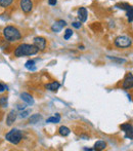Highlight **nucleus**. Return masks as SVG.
I'll list each match as a JSON object with an SVG mask.
<instances>
[{"mask_svg":"<svg viewBox=\"0 0 133 151\" xmlns=\"http://www.w3.org/2000/svg\"><path fill=\"white\" fill-rule=\"evenodd\" d=\"M38 52H39V50L34 44L23 43L20 44L14 50V56L16 58H21V57H25V56H33V55L37 54Z\"/></svg>","mask_w":133,"mask_h":151,"instance_id":"f257e3e1","label":"nucleus"},{"mask_svg":"<svg viewBox=\"0 0 133 151\" xmlns=\"http://www.w3.org/2000/svg\"><path fill=\"white\" fill-rule=\"evenodd\" d=\"M3 36L6 39V41L16 42L22 38V34L20 30L14 26H6L3 29Z\"/></svg>","mask_w":133,"mask_h":151,"instance_id":"f03ea898","label":"nucleus"},{"mask_svg":"<svg viewBox=\"0 0 133 151\" xmlns=\"http://www.w3.org/2000/svg\"><path fill=\"white\" fill-rule=\"evenodd\" d=\"M5 139L14 145H18L23 140V133L18 129H14L9 131L5 135Z\"/></svg>","mask_w":133,"mask_h":151,"instance_id":"7ed1b4c3","label":"nucleus"},{"mask_svg":"<svg viewBox=\"0 0 133 151\" xmlns=\"http://www.w3.org/2000/svg\"><path fill=\"white\" fill-rule=\"evenodd\" d=\"M115 45L119 48H128L131 46L132 40L128 36H118L115 39Z\"/></svg>","mask_w":133,"mask_h":151,"instance_id":"20e7f679","label":"nucleus"},{"mask_svg":"<svg viewBox=\"0 0 133 151\" xmlns=\"http://www.w3.org/2000/svg\"><path fill=\"white\" fill-rule=\"evenodd\" d=\"M20 7L25 14H29L33 9L32 0H20Z\"/></svg>","mask_w":133,"mask_h":151,"instance_id":"39448f33","label":"nucleus"},{"mask_svg":"<svg viewBox=\"0 0 133 151\" xmlns=\"http://www.w3.org/2000/svg\"><path fill=\"white\" fill-rule=\"evenodd\" d=\"M34 45L39 50H44L46 48V39L44 37H35L34 38Z\"/></svg>","mask_w":133,"mask_h":151,"instance_id":"423d86ee","label":"nucleus"},{"mask_svg":"<svg viewBox=\"0 0 133 151\" xmlns=\"http://www.w3.org/2000/svg\"><path fill=\"white\" fill-rule=\"evenodd\" d=\"M122 131H124L126 133V138H129L132 139L133 138V129H132V124L131 123H124V124L120 125Z\"/></svg>","mask_w":133,"mask_h":151,"instance_id":"0eeeda50","label":"nucleus"},{"mask_svg":"<svg viewBox=\"0 0 133 151\" xmlns=\"http://www.w3.org/2000/svg\"><path fill=\"white\" fill-rule=\"evenodd\" d=\"M66 26H67L66 21L58 20V21H56V22L54 23L53 25H52L51 30H52V32H54V33H58V32L62 31V29L64 28V27H66Z\"/></svg>","mask_w":133,"mask_h":151,"instance_id":"6e6552de","label":"nucleus"},{"mask_svg":"<svg viewBox=\"0 0 133 151\" xmlns=\"http://www.w3.org/2000/svg\"><path fill=\"white\" fill-rule=\"evenodd\" d=\"M133 86V75L132 73L127 74V76L125 77L123 81V88L124 90H130Z\"/></svg>","mask_w":133,"mask_h":151,"instance_id":"1a4fd4ad","label":"nucleus"},{"mask_svg":"<svg viewBox=\"0 0 133 151\" xmlns=\"http://www.w3.org/2000/svg\"><path fill=\"white\" fill-rule=\"evenodd\" d=\"M87 9L85 7H80L78 9V19L81 23H84L87 21Z\"/></svg>","mask_w":133,"mask_h":151,"instance_id":"9d476101","label":"nucleus"},{"mask_svg":"<svg viewBox=\"0 0 133 151\" xmlns=\"http://www.w3.org/2000/svg\"><path fill=\"white\" fill-rule=\"evenodd\" d=\"M16 119V112L14 110H11V111L8 113L7 117H6V125L10 127V125L14 124V122Z\"/></svg>","mask_w":133,"mask_h":151,"instance_id":"9b49d317","label":"nucleus"},{"mask_svg":"<svg viewBox=\"0 0 133 151\" xmlns=\"http://www.w3.org/2000/svg\"><path fill=\"white\" fill-rule=\"evenodd\" d=\"M21 99H22L24 102H26L28 105L32 106L34 104V100H33L32 96H31L30 93H22V95H21Z\"/></svg>","mask_w":133,"mask_h":151,"instance_id":"f8f14e48","label":"nucleus"},{"mask_svg":"<svg viewBox=\"0 0 133 151\" xmlns=\"http://www.w3.org/2000/svg\"><path fill=\"white\" fill-rule=\"evenodd\" d=\"M60 84L58 83V81H54V82H51V83H48L45 86V88H47L48 91H56L60 88Z\"/></svg>","mask_w":133,"mask_h":151,"instance_id":"ddd939ff","label":"nucleus"},{"mask_svg":"<svg viewBox=\"0 0 133 151\" xmlns=\"http://www.w3.org/2000/svg\"><path fill=\"white\" fill-rule=\"evenodd\" d=\"M105 147H107V143H105V141H97L95 142V144H94V150H103L105 149Z\"/></svg>","mask_w":133,"mask_h":151,"instance_id":"4468645a","label":"nucleus"},{"mask_svg":"<svg viewBox=\"0 0 133 151\" xmlns=\"http://www.w3.org/2000/svg\"><path fill=\"white\" fill-rule=\"evenodd\" d=\"M58 133H60V135L64 136V137H67V136H69L70 133H71V129H70L69 127L63 125V127H60V129H58Z\"/></svg>","mask_w":133,"mask_h":151,"instance_id":"2eb2a0df","label":"nucleus"},{"mask_svg":"<svg viewBox=\"0 0 133 151\" xmlns=\"http://www.w3.org/2000/svg\"><path fill=\"white\" fill-rule=\"evenodd\" d=\"M25 67H26L28 70H31V71H34V70H36L35 61H33V60L27 61V62H26V64H25Z\"/></svg>","mask_w":133,"mask_h":151,"instance_id":"dca6fc26","label":"nucleus"},{"mask_svg":"<svg viewBox=\"0 0 133 151\" xmlns=\"http://www.w3.org/2000/svg\"><path fill=\"white\" fill-rule=\"evenodd\" d=\"M60 114H55V116H51V117H49L47 120H46V122H50V123H58L60 122Z\"/></svg>","mask_w":133,"mask_h":151,"instance_id":"f3484780","label":"nucleus"},{"mask_svg":"<svg viewBox=\"0 0 133 151\" xmlns=\"http://www.w3.org/2000/svg\"><path fill=\"white\" fill-rule=\"evenodd\" d=\"M41 118H42V116L40 115V114H33L30 117L29 121H30V123H37V122H39V120H41Z\"/></svg>","mask_w":133,"mask_h":151,"instance_id":"a211bd4d","label":"nucleus"},{"mask_svg":"<svg viewBox=\"0 0 133 151\" xmlns=\"http://www.w3.org/2000/svg\"><path fill=\"white\" fill-rule=\"evenodd\" d=\"M14 2V0H0V6L3 8H6L10 6Z\"/></svg>","mask_w":133,"mask_h":151,"instance_id":"6ab92c4d","label":"nucleus"},{"mask_svg":"<svg viewBox=\"0 0 133 151\" xmlns=\"http://www.w3.org/2000/svg\"><path fill=\"white\" fill-rule=\"evenodd\" d=\"M116 7H118V8H121V9H126V10H128L130 7H132L130 4H128V3H125V2H121V3H118L117 5H116Z\"/></svg>","mask_w":133,"mask_h":151,"instance_id":"aec40b11","label":"nucleus"},{"mask_svg":"<svg viewBox=\"0 0 133 151\" xmlns=\"http://www.w3.org/2000/svg\"><path fill=\"white\" fill-rule=\"evenodd\" d=\"M7 105H8L7 97H6V96H2V97L0 98V106L5 108V107H7Z\"/></svg>","mask_w":133,"mask_h":151,"instance_id":"412c9836","label":"nucleus"},{"mask_svg":"<svg viewBox=\"0 0 133 151\" xmlns=\"http://www.w3.org/2000/svg\"><path fill=\"white\" fill-rule=\"evenodd\" d=\"M72 35H73V31H72V29H67L66 32H65V39L66 40H69L70 38L72 37Z\"/></svg>","mask_w":133,"mask_h":151,"instance_id":"4be33fe9","label":"nucleus"},{"mask_svg":"<svg viewBox=\"0 0 133 151\" xmlns=\"http://www.w3.org/2000/svg\"><path fill=\"white\" fill-rule=\"evenodd\" d=\"M132 17H133V8L130 7L127 10V18H128V22L132 23Z\"/></svg>","mask_w":133,"mask_h":151,"instance_id":"5701e85b","label":"nucleus"},{"mask_svg":"<svg viewBox=\"0 0 133 151\" xmlns=\"http://www.w3.org/2000/svg\"><path fill=\"white\" fill-rule=\"evenodd\" d=\"M72 26L74 27V28H76V29H80L81 28V26H82V24H81V22H74L73 24H72Z\"/></svg>","mask_w":133,"mask_h":151,"instance_id":"b1692460","label":"nucleus"},{"mask_svg":"<svg viewBox=\"0 0 133 151\" xmlns=\"http://www.w3.org/2000/svg\"><path fill=\"white\" fill-rule=\"evenodd\" d=\"M107 58L112 61L118 62V63H124V62H125V60H123V59H117V58H113V57H107Z\"/></svg>","mask_w":133,"mask_h":151,"instance_id":"393cba45","label":"nucleus"},{"mask_svg":"<svg viewBox=\"0 0 133 151\" xmlns=\"http://www.w3.org/2000/svg\"><path fill=\"white\" fill-rule=\"evenodd\" d=\"M29 113H30V110H27V111H24V112H21V114H20V116L22 118H26L27 116L29 115Z\"/></svg>","mask_w":133,"mask_h":151,"instance_id":"a878e982","label":"nucleus"},{"mask_svg":"<svg viewBox=\"0 0 133 151\" xmlns=\"http://www.w3.org/2000/svg\"><path fill=\"white\" fill-rule=\"evenodd\" d=\"M48 3L49 5H55L58 3V0H48Z\"/></svg>","mask_w":133,"mask_h":151,"instance_id":"bb28decb","label":"nucleus"},{"mask_svg":"<svg viewBox=\"0 0 133 151\" xmlns=\"http://www.w3.org/2000/svg\"><path fill=\"white\" fill-rule=\"evenodd\" d=\"M6 88H6L5 86H3V84H2V83H0V93H2V91H4L6 90Z\"/></svg>","mask_w":133,"mask_h":151,"instance_id":"cd10ccee","label":"nucleus"},{"mask_svg":"<svg viewBox=\"0 0 133 151\" xmlns=\"http://www.w3.org/2000/svg\"><path fill=\"white\" fill-rule=\"evenodd\" d=\"M18 108L20 110H21V109H25V108H26V106H25V105H18Z\"/></svg>","mask_w":133,"mask_h":151,"instance_id":"c85d7f7f","label":"nucleus"}]
</instances>
